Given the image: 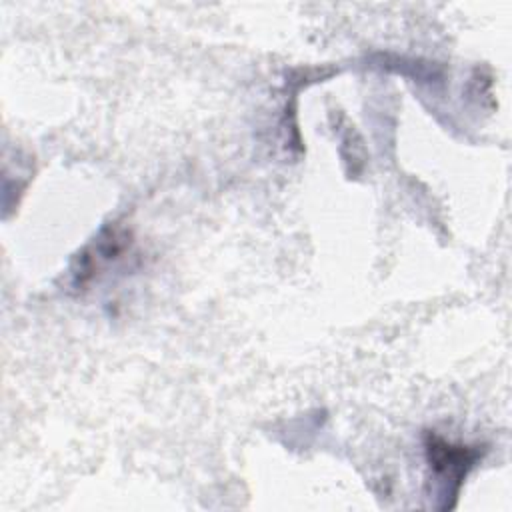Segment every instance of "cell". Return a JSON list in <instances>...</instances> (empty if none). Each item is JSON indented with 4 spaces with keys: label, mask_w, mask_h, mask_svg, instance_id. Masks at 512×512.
Instances as JSON below:
<instances>
[{
    "label": "cell",
    "mask_w": 512,
    "mask_h": 512,
    "mask_svg": "<svg viewBox=\"0 0 512 512\" xmlns=\"http://www.w3.org/2000/svg\"><path fill=\"white\" fill-rule=\"evenodd\" d=\"M424 446L432 476L442 486V496L446 498L442 508H450L448 498H452V504L456 502L460 486L468 472L482 458V450L478 446L454 444L434 432L426 434Z\"/></svg>",
    "instance_id": "6da1fadb"
}]
</instances>
